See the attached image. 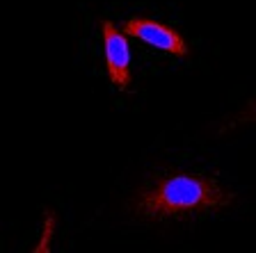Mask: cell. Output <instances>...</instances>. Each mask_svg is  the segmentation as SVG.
<instances>
[{"mask_svg":"<svg viewBox=\"0 0 256 253\" xmlns=\"http://www.w3.org/2000/svg\"><path fill=\"white\" fill-rule=\"evenodd\" d=\"M231 194L213 178L194 174H174L158 178L135 201V210L146 219L190 217L213 208L229 206Z\"/></svg>","mask_w":256,"mask_h":253,"instance_id":"1","label":"cell"},{"mask_svg":"<svg viewBox=\"0 0 256 253\" xmlns=\"http://www.w3.org/2000/svg\"><path fill=\"white\" fill-rule=\"evenodd\" d=\"M122 30L126 37H135L140 41H146L149 46H156L165 53L174 55V57H188L190 55V48L188 41L183 39V34L176 27L165 25V23H158L154 18H128L122 23Z\"/></svg>","mask_w":256,"mask_h":253,"instance_id":"2","label":"cell"},{"mask_svg":"<svg viewBox=\"0 0 256 253\" xmlns=\"http://www.w3.org/2000/svg\"><path fill=\"white\" fill-rule=\"evenodd\" d=\"M103 46H106V69L110 75V82L117 89H128L130 84V53H128L126 34L117 30V25L110 21L101 23Z\"/></svg>","mask_w":256,"mask_h":253,"instance_id":"3","label":"cell"},{"mask_svg":"<svg viewBox=\"0 0 256 253\" xmlns=\"http://www.w3.org/2000/svg\"><path fill=\"white\" fill-rule=\"evenodd\" d=\"M44 217H46V219H44V228H42V240L32 249V251H37V253L50 251V240H53V235H55V224H58V217H55L53 210H46Z\"/></svg>","mask_w":256,"mask_h":253,"instance_id":"4","label":"cell"},{"mask_svg":"<svg viewBox=\"0 0 256 253\" xmlns=\"http://www.w3.org/2000/svg\"><path fill=\"white\" fill-rule=\"evenodd\" d=\"M238 121H256V100L245 107V112L238 116Z\"/></svg>","mask_w":256,"mask_h":253,"instance_id":"5","label":"cell"}]
</instances>
